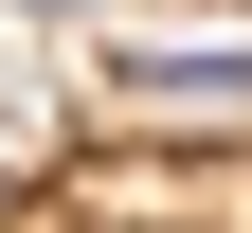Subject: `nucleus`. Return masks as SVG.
Instances as JSON below:
<instances>
[{"label": "nucleus", "instance_id": "f257e3e1", "mask_svg": "<svg viewBox=\"0 0 252 233\" xmlns=\"http://www.w3.org/2000/svg\"><path fill=\"white\" fill-rule=\"evenodd\" d=\"M36 18H72V0H36Z\"/></svg>", "mask_w": 252, "mask_h": 233}]
</instances>
